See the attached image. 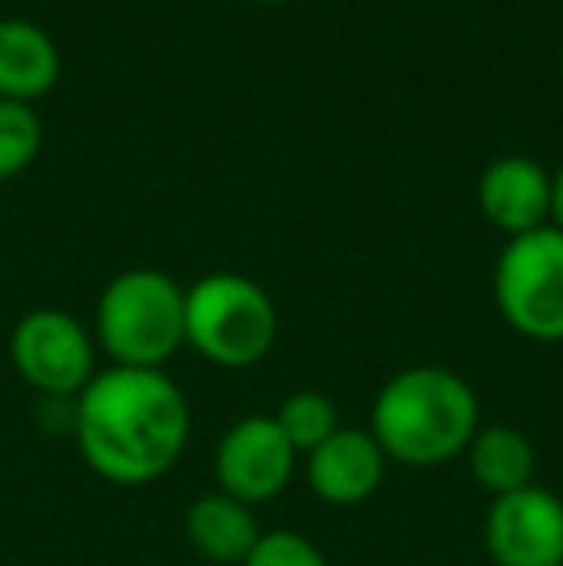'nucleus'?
Segmentation results:
<instances>
[{"instance_id":"9","label":"nucleus","mask_w":563,"mask_h":566,"mask_svg":"<svg viewBox=\"0 0 563 566\" xmlns=\"http://www.w3.org/2000/svg\"><path fill=\"white\" fill-rule=\"evenodd\" d=\"M390 459L367 428H340L305 454V482L316 501L332 509L363 505L386 482Z\"/></svg>"},{"instance_id":"12","label":"nucleus","mask_w":563,"mask_h":566,"mask_svg":"<svg viewBox=\"0 0 563 566\" xmlns=\"http://www.w3.org/2000/svg\"><path fill=\"white\" fill-rule=\"evenodd\" d=\"M259 536H263V528H259L256 509L220 490L201 493L186 509L189 547L217 566H243V559L256 552Z\"/></svg>"},{"instance_id":"1","label":"nucleus","mask_w":563,"mask_h":566,"mask_svg":"<svg viewBox=\"0 0 563 566\" xmlns=\"http://www.w3.org/2000/svg\"><path fill=\"white\" fill-rule=\"evenodd\" d=\"M189 428V401L166 370L105 366L70 409V432L85 467L128 490L158 482L178 467Z\"/></svg>"},{"instance_id":"13","label":"nucleus","mask_w":563,"mask_h":566,"mask_svg":"<svg viewBox=\"0 0 563 566\" xmlns=\"http://www.w3.org/2000/svg\"><path fill=\"white\" fill-rule=\"evenodd\" d=\"M471 478L490 493V497H505L513 490L533 485L536 474V451L521 428L510 424H482L475 440L463 451Z\"/></svg>"},{"instance_id":"16","label":"nucleus","mask_w":563,"mask_h":566,"mask_svg":"<svg viewBox=\"0 0 563 566\" xmlns=\"http://www.w3.org/2000/svg\"><path fill=\"white\" fill-rule=\"evenodd\" d=\"M243 566H332V563L309 536L290 528H274L259 536L256 552L243 559Z\"/></svg>"},{"instance_id":"4","label":"nucleus","mask_w":563,"mask_h":566,"mask_svg":"<svg viewBox=\"0 0 563 566\" xmlns=\"http://www.w3.org/2000/svg\"><path fill=\"white\" fill-rule=\"evenodd\" d=\"M279 339V308L259 282L232 270L205 274L186 290V347L225 370L263 363Z\"/></svg>"},{"instance_id":"18","label":"nucleus","mask_w":563,"mask_h":566,"mask_svg":"<svg viewBox=\"0 0 563 566\" xmlns=\"http://www.w3.org/2000/svg\"><path fill=\"white\" fill-rule=\"evenodd\" d=\"M256 4H290V0H256Z\"/></svg>"},{"instance_id":"17","label":"nucleus","mask_w":563,"mask_h":566,"mask_svg":"<svg viewBox=\"0 0 563 566\" xmlns=\"http://www.w3.org/2000/svg\"><path fill=\"white\" fill-rule=\"evenodd\" d=\"M552 228L563 231V166L552 174Z\"/></svg>"},{"instance_id":"2","label":"nucleus","mask_w":563,"mask_h":566,"mask_svg":"<svg viewBox=\"0 0 563 566\" xmlns=\"http://www.w3.org/2000/svg\"><path fill=\"white\" fill-rule=\"evenodd\" d=\"M479 428V397L471 381L448 366L425 363L398 370L378 389L367 432L390 462L428 470L459 459Z\"/></svg>"},{"instance_id":"6","label":"nucleus","mask_w":563,"mask_h":566,"mask_svg":"<svg viewBox=\"0 0 563 566\" xmlns=\"http://www.w3.org/2000/svg\"><path fill=\"white\" fill-rule=\"evenodd\" d=\"M12 370L46 401H74L97 378V339L62 308H31L8 339Z\"/></svg>"},{"instance_id":"8","label":"nucleus","mask_w":563,"mask_h":566,"mask_svg":"<svg viewBox=\"0 0 563 566\" xmlns=\"http://www.w3.org/2000/svg\"><path fill=\"white\" fill-rule=\"evenodd\" d=\"M482 544L494 566H563V497L541 482L494 497Z\"/></svg>"},{"instance_id":"7","label":"nucleus","mask_w":563,"mask_h":566,"mask_svg":"<svg viewBox=\"0 0 563 566\" xmlns=\"http://www.w3.org/2000/svg\"><path fill=\"white\" fill-rule=\"evenodd\" d=\"M293 474H298V451L290 448L274 417L236 420L212 451L217 490L251 509L282 497Z\"/></svg>"},{"instance_id":"14","label":"nucleus","mask_w":563,"mask_h":566,"mask_svg":"<svg viewBox=\"0 0 563 566\" xmlns=\"http://www.w3.org/2000/svg\"><path fill=\"white\" fill-rule=\"evenodd\" d=\"M274 424L282 428V436L290 440V448L298 454H309L313 448H321L332 432H340V412H336V401L316 389H298L290 394L285 401L279 405L274 412Z\"/></svg>"},{"instance_id":"5","label":"nucleus","mask_w":563,"mask_h":566,"mask_svg":"<svg viewBox=\"0 0 563 566\" xmlns=\"http://www.w3.org/2000/svg\"><path fill=\"white\" fill-rule=\"evenodd\" d=\"M494 305L521 339L563 343V231L544 224L502 247Z\"/></svg>"},{"instance_id":"15","label":"nucleus","mask_w":563,"mask_h":566,"mask_svg":"<svg viewBox=\"0 0 563 566\" xmlns=\"http://www.w3.org/2000/svg\"><path fill=\"white\" fill-rule=\"evenodd\" d=\"M39 147H43V124L35 108L0 101V181H12L15 174L28 170Z\"/></svg>"},{"instance_id":"3","label":"nucleus","mask_w":563,"mask_h":566,"mask_svg":"<svg viewBox=\"0 0 563 566\" xmlns=\"http://www.w3.org/2000/svg\"><path fill=\"white\" fill-rule=\"evenodd\" d=\"M93 339L113 366L163 370L186 347V290L163 270H124L101 290Z\"/></svg>"},{"instance_id":"11","label":"nucleus","mask_w":563,"mask_h":566,"mask_svg":"<svg viewBox=\"0 0 563 566\" xmlns=\"http://www.w3.org/2000/svg\"><path fill=\"white\" fill-rule=\"evenodd\" d=\"M59 43L39 23L4 15L0 20V101L35 105L59 85Z\"/></svg>"},{"instance_id":"10","label":"nucleus","mask_w":563,"mask_h":566,"mask_svg":"<svg viewBox=\"0 0 563 566\" xmlns=\"http://www.w3.org/2000/svg\"><path fill=\"white\" fill-rule=\"evenodd\" d=\"M479 209L502 235L518 239L552 224V174L536 158L502 155L479 178Z\"/></svg>"}]
</instances>
